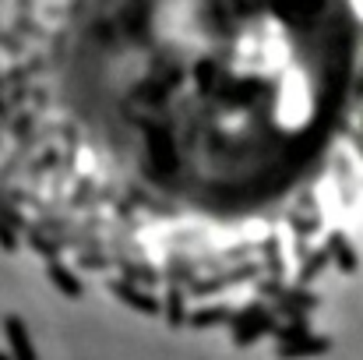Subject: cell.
I'll return each instance as SVG.
<instances>
[{"label": "cell", "instance_id": "cell-1", "mask_svg": "<svg viewBox=\"0 0 363 360\" xmlns=\"http://www.w3.org/2000/svg\"><path fill=\"white\" fill-rule=\"evenodd\" d=\"M230 329H233V343H237V347H247V343H254L257 336H275L279 322H275V315H272L268 307L250 304V307H243L240 315L233 318Z\"/></svg>", "mask_w": 363, "mask_h": 360}, {"label": "cell", "instance_id": "cell-2", "mask_svg": "<svg viewBox=\"0 0 363 360\" xmlns=\"http://www.w3.org/2000/svg\"><path fill=\"white\" fill-rule=\"evenodd\" d=\"M110 290H113L117 300H123L127 307H134V311H141V315H159V311H162V304H159L148 290H141L138 283H130V279H113Z\"/></svg>", "mask_w": 363, "mask_h": 360}, {"label": "cell", "instance_id": "cell-3", "mask_svg": "<svg viewBox=\"0 0 363 360\" xmlns=\"http://www.w3.org/2000/svg\"><path fill=\"white\" fill-rule=\"evenodd\" d=\"M4 336H7V347H11V360H39L32 339H28V329H25V322L18 315L4 318Z\"/></svg>", "mask_w": 363, "mask_h": 360}, {"label": "cell", "instance_id": "cell-4", "mask_svg": "<svg viewBox=\"0 0 363 360\" xmlns=\"http://www.w3.org/2000/svg\"><path fill=\"white\" fill-rule=\"evenodd\" d=\"M332 350V339L325 336H307L300 343H279V360H303V357H318V354H328Z\"/></svg>", "mask_w": 363, "mask_h": 360}, {"label": "cell", "instance_id": "cell-5", "mask_svg": "<svg viewBox=\"0 0 363 360\" xmlns=\"http://www.w3.org/2000/svg\"><path fill=\"white\" fill-rule=\"evenodd\" d=\"M46 276H50V283H53L64 297H71V300L82 297V283H78V276H74L64 261H50V265H46Z\"/></svg>", "mask_w": 363, "mask_h": 360}, {"label": "cell", "instance_id": "cell-6", "mask_svg": "<svg viewBox=\"0 0 363 360\" xmlns=\"http://www.w3.org/2000/svg\"><path fill=\"white\" fill-rule=\"evenodd\" d=\"M233 311L230 307H201V311H194L191 318H187V325H194V329H216V325H233Z\"/></svg>", "mask_w": 363, "mask_h": 360}, {"label": "cell", "instance_id": "cell-7", "mask_svg": "<svg viewBox=\"0 0 363 360\" xmlns=\"http://www.w3.org/2000/svg\"><path fill=\"white\" fill-rule=\"evenodd\" d=\"M328 254L335 258V265H339L342 272H357V254H353L350 240L342 237V234H332V237H328Z\"/></svg>", "mask_w": 363, "mask_h": 360}, {"label": "cell", "instance_id": "cell-8", "mask_svg": "<svg viewBox=\"0 0 363 360\" xmlns=\"http://www.w3.org/2000/svg\"><path fill=\"white\" fill-rule=\"evenodd\" d=\"M162 307H166V322H169L173 329H177V325H184V322L191 318V315L184 311V290H180V286H169V293H166V304H162Z\"/></svg>", "mask_w": 363, "mask_h": 360}, {"label": "cell", "instance_id": "cell-9", "mask_svg": "<svg viewBox=\"0 0 363 360\" xmlns=\"http://www.w3.org/2000/svg\"><path fill=\"white\" fill-rule=\"evenodd\" d=\"M328 258H332V254H328V247H325V251H318V254H307V261H303V268H300V286H307V283H311L325 265H328Z\"/></svg>", "mask_w": 363, "mask_h": 360}, {"label": "cell", "instance_id": "cell-10", "mask_svg": "<svg viewBox=\"0 0 363 360\" xmlns=\"http://www.w3.org/2000/svg\"><path fill=\"white\" fill-rule=\"evenodd\" d=\"M254 268H240V272H233V276H223V279H208V283H194L191 286V293H212V290H219V286H226V283H240L247 279Z\"/></svg>", "mask_w": 363, "mask_h": 360}, {"label": "cell", "instance_id": "cell-11", "mask_svg": "<svg viewBox=\"0 0 363 360\" xmlns=\"http://www.w3.org/2000/svg\"><path fill=\"white\" fill-rule=\"evenodd\" d=\"M275 339H279V343H300V339H307V322L279 325V329H275Z\"/></svg>", "mask_w": 363, "mask_h": 360}, {"label": "cell", "instance_id": "cell-12", "mask_svg": "<svg viewBox=\"0 0 363 360\" xmlns=\"http://www.w3.org/2000/svg\"><path fill=\"white\" fill-rule=\"evenodd\" d=\"M121 268L127 272V279L130 283H155L159 276H155V268H145V265H130V261H121Z\"/></svg>", "mask_w": 363, "mask_h": 360}, {"label": "cell", "instance_id": "cell-13", "mask_svg": "<svg viewBox=\"0 0 363 360\" xmlns=\"http://www.w3.org/2000/svg\"><path fill=\"white\" fill-rule=\"evenodd\" d=\"M28 244H32V247H35L39 254H46L50 261H57V251H60V247H57L53 240H46L43 234H35V230H32V234H28Z\"/></svg>", "mask_w": 363, "mask_h": 360}, {"label": "cell", "instance_id": "cell-14", "mask_svg": "<svg viewBox=\"0 0 363 360\" xmlns=\"http://www.w3.org/2000/svg\"><path fill=\"white\" fill-rule=\"evenodd\" d=\"M0 247L4 251H18V234H14V227L0 216Z\"/></svg>", "mask_w": 363, "mask_h": 360}, {"label": "cell", "instance_id": "cell-15", "mask_svg": "<svg viewBox=\"0 0 363 360\" xmlns=\"http://www.w3.org/2000/svg\"><path fill=\"white\" fill-rule=\"evenodd\" d=\"M264 251H268V268H272V276H279V254H275V240H268V244H264Z\"/></svg>", "mask_w": 363, "mask_h": 360}, {"label": "cell", "instance_id": "cell-16", "mask_svg": "<svg viewBox=\"0 0 363 360\" xmlns=\"http://www.w3.org/2000/svg\"><path fill=\"white\" fill-rule=\"evenodd\" d=\"M0 360H11V357H7V354H0Z\"/></svg>", "mask_w": 363, "mask_h": 360}]
</instances>
